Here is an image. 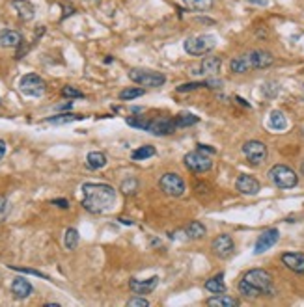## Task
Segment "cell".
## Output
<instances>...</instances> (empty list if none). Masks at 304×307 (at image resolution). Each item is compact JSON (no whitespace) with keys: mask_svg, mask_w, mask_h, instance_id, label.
<instances>
[{"mask_svg":"<svg viewBox=\"0 0 304 307\" xmlns=\"http://www.w3.org/2000/svg\"><path fill=\"white\" fill-rule=\"evenodd\" d=\"M136 190H138L136 179H125V181L121 183V192H123V194H134Z\"/></svg>","mask_w":304,"mask_h":307,"instance_id":"35","label":"cell"},{"mask_svg":"<svg viewBox=\"0 0 304 307\" xmlns=\"http://www.w3.org/2000/svg\"><path fill=\"white\" fill-rule=\"evenodd\" d=\"M64 246H66V249H69V251L77 249V246H79V231H77V229H73V227L67 229L66 235H64Z\"/></svg>","mask_w":304,"mask_h":307,"instance_id":"28","label":"cell"},{"mask_svg":"<svg viewBox=\"0 0 304 307\" xmlns=\"http://www.w3.org/2000/svg\"><path fill=\"white\" fill-rule=\"evenodd\" d=\"M159 285V275H153L149 279H131L129 281V288L134 294H149L153 292Z\"/></svg>","mask_w":304,"mask_h":307,"instance_id":"15","label":"cell"},{"mask_svg":"<svg viewBox=\"0 0 304 307\" xmlns=\"http://www.w3.org/2000/svg\"><path fill=\"white\" fill-rule=\"evenodd\" d=\"M200 88H207V80H205V82H189V84H181V86H178V92L185 93V92H192V90H200Z\"/></svg>","mask_w":304,"mask_h":307,"instance_id":"34","label":"cell"},{"mask_svg":"<svg viewBox=\"0 0 304 307\" xmlns=\"http://www.w3.org/2000/svg\"><path fill=\"white\" fill-rule=\"evenodd\" d=\"M144 95V90L142 88H127L123 92H119V99L121 101H131V99L142 97Z\"/></svg>","mask_w":304,"mask_h":307,"instance_id":"32","label":"cell"},{"mask_svg":"<svg viewBox=\"0 0 304 307\" xmlns=\"http://www.w3.org/2000/svg\"><path fill=\"white\" fill-rule=\"evenodd\" d=\"M82 196V207L92 214H105L116 203V190L110 184L84 183Z\"/></svg>","mask_w":304,"mask_h":307,"instance_id":"1","label":"cell"},{"mask_svg":"<svg viewBox=\"0 0 304 307\" xmlns=\"http://www.w3.org/2000/svg\"><path fill=\"white\" fill-rule=\"evenodd\" d=\"M243 153H245L246 160L254 166L261 164L267 158V145L259 140H248L245 145H243Z\"/></svg>","mask_w":304,"mask_h":307,"instance_id":"9","label":"cell"},{"mask_svg":"<svg viewBox=\"0 0 304 307\" xmlns=\"http://www.w3.org/2000/svg\"><path fill=\"white\" fill-rule=\"evenodd\" d=\"M220 66H222L220 58H217V56H205L202 60V64H200V73L202 75H217L220 71Z\"/></svg>","mask_w":304,"mask_h":307,"instance_id":"20","label":"cell"},{"mask_svg":"<svg viewBox=\"0 0 304 307\" xmlns=\"http://www.w3.org/2000/svg\"><path fill=\"white\" fill-rule=\"evenodd\" d=\"M269 179L272 181L274 186H278V188H282V190L293 188V186H297V183H298L297 173L291 170L289 166H284V164L272 166L271 170H269Z\"/></svg>","mask_w":304,"mask_h":307,"instance_id":"4","label":"cell"},{"mask_svg":"<svg viewBox=\"0 0 304 307\" xmlns=\"http://www.w3.org/2000/svg\"><path fill=\"white\" fill-rule=\"evenodd\" d=\"M183 160H185V168L192 171V173H205V171H209L213 168L211 157L200 149L187 153Z\"/></svg>","mask_w":304,"mask_h":307,"instance_id":"7","label":"cell"},{"mask_svg":"<svg viewBox=\"0 0 304 307\" xmlns=\"http://www.w3.org/2000/svg\"><path fill=\"white\" fill-rule=\"evenodd\" d=\"M12 8L21 21H32L36 17V8L28 0H12Z\"/></svg>","mask_w":304,"mask_h":307,"instance_id":"16","label":"cell"},{"mask_svg":"<svg viewBox=\"0 0 304 307\" xmlns=\"http://www.w3.org/2000/svg\"><path fill=\"white\" fill-rule=\"evenodd\" d=\"M71 106H73V103L71 101H67V103H64V105H56L54 108H56V110H69Z\"/></svg>","mask_w":304,"mask_h":307,"instance_id":"42","label":"cell"},{"mask_svg":"<svg viewBox=\"0 0 304 307\" xmlns=\"http://www.w3.org/2000/svg\"><path fill=\"white\" fill-rule=\"evenodd\" d=\"M23 45V36L17 30H0V49H15Z\"/></svg>","mask_w":304,"mask_h":307,"instance_id":"18","label":"cell"},{"mask_svg":"<svg viewBox=\"0 0 304 307\" xmlns=\"http://www.w3.org/2000/svg\"><path fill=\"white\" fill-rule=\"evenodd\" d=\"M217 47V38L213 34H202V36H194V38H187L183 43V49L191 56H204V54L211 53Z\"/></svg>","mask_w":304,"mask_h":307,"instance_id":"2","label":"cell"},{"mask_svg":"<svg viewBox=\"0 0 304 307\" xmlns=\"http://www.w3.org/2000/svg\"><path fill=\"white\" fill-rule=\"evenodd\" d=\"M213 248V253L220 257V259H226V257H230L233 253V249H235V244H233V238L230 235H218L211 244Z\"/></svg>","mask_w":304,"mask_h":307,"instance_id":"13","label":"cell"},{"mask_svg":"<svg viewBox=\"0 0 304 307\" xmlns=\"http://www.w3.org/2000/svg\"><path fill=\"white\" fill-rule=\"evenodd\" d=\"M32 292H34V287L30 285V281L25 279V277H15V279L12 281V294H14L15 298L25 300V298H28Z\"/></svg>","mask_w":304,"mask_h":307,"instance_id":"19","label":"cell"},{"mask_svg":"<svg viewBox=\"0 0 304 307\" xmlns=\"http://www.w3.org/2000/svg\"><path fill=\"white\" fill-rule=\"evenodd\" d=\"M250 2H256V4H261V6L267 4V0H250Z\"/></svg>","mask_w":304,"mask_h":307,"instance_id":"44","label":"cell"},{"mask_svg":"<svg viewBox=\"0 0 304 307\" xmlns=\"http://www.w3.org/2000/svg\"><path fill=\"white\" fill-rule=\"evenodd\" d=\"M86 164L90 170H101L106 166V155L101 151H90L86 157Z\"/></svg>","mask_w":304,"mask_h":307,"instance_id":"23","label":"cell"},{"mask_svg":"<svg viewBox=\"0 0 304 307\" xmlns=\"http://www.w3.org/2000/svg\"><path fill=\"white\" fill-rule=\"evenodd\" d=\"M119 220H121V222H123V223H129V225H131V220H127V218H119Z\"/></svg>","mask_w":304,"mask_h":307,"instance_id":"45","label":"cell"},{"mask_svg":"<svg viewBox=\"0 0 304 307\" xmlns=\"http://www.w3.org/2000/svg\"><path fill=\"white\" fill-rule=\"evenodd\" d=\"M243 279L246 283H250L254 288H258L261 296H272V275L263 270V268H254V270H248L245 275H243Z\"/></svg>","mask_w":304,"mask_h":307,"instance_id":"3","label":"cell"},{"mask_svg":"<svg viewBox=\"0 0 304 307\" xmlns=\"http://www.w3.org/2000/svg\"><path fill=\"white\" fill-rule=\"evenodd\" d=\"M278 238H280V231H278V229H267V231H263V233L258 236V240H256L254 253L256 255L265 253L267 249H271L272 246L276 244Z\"/></svg>","mask_w":304,"mask_h":307,"instance_id":"12","label":"cell"},{"mask_svg":"<svg viewBox=\"0 0 304 307\" xmlns=\"http://www.w3.org/2000/svg\"><path fill=\"white\" fill-rule=\"evenodd\" d=\"M282 262L285 266L289 268L291 272L295 274H304V253H298V251H289V253L282 255Z\"/></svg>","mask_w":304,"mask_h":307,"instance_id":"17","label":"cell"},{"mask_svg":"<svg viewBox=\"0 0 304 307\" xmlns=\"http://www.w3.org/2000/svg\"><path fill=\"white\" fill-rule=\"evenodd\" d=\"M185 233L189 238H202V236H205V233H207V229H205V225L202 222H198V220H194V222H191L189 225L185 227Z\"/></svg>","mask_w":304,"mask_h":307,"instance_id":"26","label":"cell"},{"mask_svg":"<svg viewBox=\"0 0 304 307\" xmlns=\"http://www.w3.org/2000/svg\"><path fill=\"white\" fill-rule=\"evenodd\" d=\"M205 290H209V292L213 294H222L226 292V283H224V275L218 274L215 275V277H211V279L205 281Z\"/></svg>","mask_w":304,"mask_h":307,"instance_id":"24","label":"cell"},{"mask_svg":"<svg viewBox=\"0 0 304 307\" xmlns=\"http://www.w3.org/2000/svg\"><path fill=\"white\" fill-rule=\"evenodd\" d=\"M157 151H155V147L153 145H142V147H138V149H134L131 153V158L132 160H145V158L153 157Z\"/></svg>","mask_w":304,"mask_h":307,"instance_id":"30","label":"cell"},{"mask_svg":"<svg viewBox=\"0 0 304 307\" xmlns=\"http://www.w3.org/2000/svg\"><path fill=\"white\" fill-rule=\"evenodd\" d=\"M54 205H58L60 209H67L69 207V203H67V199H54Z\"/></svg>","mask_w":304,"mask_h":307,"instance_id":"40","label":"cell"},{"mask_svg":"<svg viewBox=\"0 0 304 307\" xmlns=\"http://www.w3.org/2000/svg\"><path fill=\"white\" fill-rule=\"evenodd\" d=\"M127 125H131V127H136V129H147V119L144 116H140V118H127Z\"/></svg>","mask_w":304,"mask_h":307,"instance_id":"36","label":"cell"},{"mask_svg":"<svg viewBox=\"0 0 304 307\" xmlns=\"http://www.w3.org/2000/svg\"><path fill=\"white\" fill-rule=\"evenodd\" d=\"M176 123L174 119L166 118V116H161V118L155 119H147V129L145 131L155 134V136H168V134H174L176 132Z\"/></svg>","mask_w":304,"mask_h":307,"instance_id":"10","label":"cell"},{"mask_svg":"<svg viewBox=\"0 0 304 307\" xmlns=\"http://www.w3.org/2000/svg\"><path fill=\"white\" fill-rule=\"evenodd\" d=\"M198 149L204 151V153H207V155H215V149H213V147H207V145H204V144H200Z\"/></svg>","mask_w":304,"mask_h":307,"instance_id":"41","label":"cell"},{"mask_svg":"<svg viewBox=\"0 0 304 307\" xmlns=\"http://www.w3.org/2000/svg\"><path fill=\"white\" fill-rule=\"evenodd\" d=\"M239 292L243 294L245 298H258V296H261V292H259L258 288H254L250 283H246L245 279L239 281Z\"/></svg>","mask_w":304,"mask_h":307,"instance_id":"31","label":"cell"},{"mask_svg":"<svg viewBox=\"0 0 304 307\" xmlns=\"http://www.w3.org/2000/svg\"><path fill=\"white\" fill-rule=\"evenodd\" d=\"M246 62H248V67L252 69H267L274 64V56L267 51H250V53L245 54Z\"/></svg>","mask_w":304,"mask_h":307,"instance_id":"11","label":"cell"},{"mask_svg":"<svg viewBox=\"0 0 304 307\" xmlns=\"http://www.w3.org/2000/svg\"><path fill=\"white\" fill-rule=\"evenodd\" d=\"M267 125H269V129H272V131H278V132L285 131V127H287V119H285L284 112L272 110L271 116H269Z\"/></svg>","mask_w":304,"mask_h":307,"instance_id":"22","label":"cell"},{"mask_svg":"<svg viewBox=\"0 0 304 307\" xmlns=\"http://www.w3.org/2000/svg\"><path fill=\"white\" fill-rule=\"evenodd\" d=\"M129 79L140 86H145V88H161L166 82V77L163 73L149 71V69H131Z\"/></svg>","mask_w":304,"mask_h":307,"instance_id":"5","label":"cell"},{"mask_svg":"<svg viewBox=\"0 0 304 307\" xmlns=\"http://www.w3.org/2000/svg\"><path fill=\"white\" fill-rule=\"evenodd\" d=\"M183 4L192 12H209L213 8V0H183Z\"/></svg>","mask_w":304,"mask_h":307,"instance_id":"27","label":"cell"},{"mask_svg":"<svg viewBox=\"0 0 304 307\" xmlns=\"http://www.w3.org/2000/svg\"><path fill=\"white\" fill-rule=\"evenodd\" d=\"M205 303L211 305V307H237L239 300H235V298H232V296H226V294L222 292V294H215V296H211Z\"/></svg>","mask_w":304,"mask_h":307,"instance_id":"21","label":"cell"},{"mask_svg":"<svg viewBox=\"0 0 304 307\" xmlns=\"http://www.w3.org/2000/svg\"><path fill=\"white\" fill-rule=\"evenodd\" d=\"M0 105H2V101H0Z\"/></svg>","mask_w":304,"mask_h":307,"instance_id":"47","label":"cell"},{"mask_svg":"<svg viewBox=\"0 0 304 307\" xmlns=\"http://www.w3.org/2000/svg\"><path fill=\"white\" fill-rule=\"evenodd\" d=\"M45 90H47V84L40 75L28 73L25 77H21L19 92L23 93V95H28V97H41V95L45 93Z\"/></svg>","mask_w":304,"mask_h":307,"instance_id":"6","label":"cell"},{"mask_svg":"<svg viewBox=\"0 0 304 307\" xmlns=\"http://www.w3.org/2000/svg\"><path fill=\"white\" fill-rule=\"evenodd\" d=\"M235 188L245 196H256L261 190V184H259L258 179H254L252 175H239L237 181H235Z\"/></svg>","mask_w":304,"mask_h":307,"instance_id":"14","label":"cell"},{"mask_svg":"<svg viewBox=\"0 0 304 307\" xmlns=\"http://www.w3.org/2000/svg\"><path fill=\"white\" fill-rule=\"evenodd\" d=\"M159 186L166 196H172V197L183 196L187 190L185 181H183L181 175H178V173H165V175L159 179Z\"/></svg>","mask_w":304,"mask_h":307,"instance_id":"8","label":"cell"},{"mask_svg":"<svg viewBox=\"0 0 304 307\" xmlns=\"http://www.w3.org/2000/svg\"><path fill=\"white\" fill-rule=\"evenodd\" d=\"M200 119L198 116H194V114H187V112H183V114H178L176 116V119H174V123H176V127H191V125H196Z\"/></svg>","mask_w":304,"mask_h":307,"instance_id":"29","label":"cell"},{"mask_svg":"<svg viewBox=\"0 0 304 307\" xmlns=\"http://www.w3.org/2000/svg\"><path fill=\"white\" fill-rule=\"evenodd\" d=\"M10 214V203L4 196H0V222H4Z\"/></svg>","mask_w":304,"mask_h":307,"instance_id":"37","label":"cell"},{"mask_svg":"<svg viewBox=\"0 0 304 307\" xmlns=\"http://www.w3.org/2000/svg\"><path fill=\"white\" fill-rule=\"evenodd\" d=\"M300 173H302V175H304V162L300 164Z\"/></svg>","mask_w":304,"mask_h":307,"instance_id":"46","label":"cell"},{"mask_svg":"<svg viewBox=\"0 0 304 307\" xmlns=\"http://www.w3.org/2000/svg\"><path fill=\"white\" fill-rule=\"evenodd\" d=\"M127 305L129 307H147L149 305V301L145 300V298H140V294H136L134 298H131V300L127 301Z\"/></svg>","mask_w":304,"mask_h":307,"instance_id":"38","label":"cell"},{"mask_svg":"<svg viewBox=\"0 0 304 307\" xmlns=\"http://www.w3.org/2000/svg\"><path fill=\"white\" fill-rule=\"evenodd\" d=\"M4 155H6V142H4V140H0V160L4 158Z\"/></svg>","mask_w":304,"mask_h":307,"instance_id":"43","label":"cell"},{"mask_svg":"<svg viewBox=\"0 0 304 307\" xmlns=\"http://www.w3.org/2000/svg\"><path fill=\"white\" fill-rule=\"evenodd\" d=\"M14 270H17V272H23V274H30V275H38V277H43V279H49L45 274H41V272H38V270H32V268H19V266H12Z\"/></svg>","mask_w":304,"mask_h":307,"instance_id":"39","label":"cell"},{"mask_svg":"<svg viewBox=\"0 0 304 307\" xmlns=\"http://www.w3.org/2000/svg\"><path fill=\"white\" fill-rule=\"evenodd\" d=\"M62 95L64 97H69V99H82L84 97V93L77 90V88H73V86H64L62 88Z\"/></svg>","mask_w":304,"mask_h":307,"instance_id":"33","label":"cell"},{"mask_svg":"<svg viewBox=\"0 0 304 307\" xmlns=\"http://www.w3.org/2000/svg\"><path fill=\"white\" fill-rule=\"evenodd\" d=\"M79 119H84V116H79V114H69V112H64L60 116H51V118L45 119V123H53V125H67L73 123V121H79Z\"/></svg>","mask_w":304,"mask_h":307,"instance_id":"25","label":"cell"}]
</instances>
